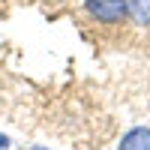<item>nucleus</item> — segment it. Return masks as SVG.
Wrapping results in <instances>:
<instances>
[{"label":"nucleus","mask_w":150,"mask_h":150,"mask_svg":"<svg viewBox=\"0 0 150 150\" xmlns=\"http://www.w3.org/2000/svg\"><path fill=\"white\" fill-rule=\"evenodd\" d=\"M84 12L102 27H120L123 21H129L126 15V0H81Z\"/></svg>","instance_id":"obj_1"},{"label":"nucleus","mask_w":150,"mask_h":150,"mask_svg":"<svg viewBox=\"0 0 150 150\" xmlns=\"http://www.w3.org/2000/svg\"><path fill=\"white\" fill-rule=\"evenodd\" d=\"M117 150H150V126H129L120 135Z\"/></svg>","instance_id":"obj_2"},{"label":"nucleus","mask_w":150,"mask_h":150,"mask_svg":"<svg viewBox=\"0 0 150 150\" xmlns=\"http://www.w3.org/2000/svg\"><path fill=\"white\" fill-rule=\"evenodd\" d=\"M126 15L138 27H150V0H126Z\"/></svg>","instance_id":"obj_3"},{"label":"nucleus","mask_w":150,"mask_h":150,"mask_svg":"<svg viewBox=\"0 0 150 150\" xmlns=\"http://www.w3.org/2000/svg\"><path fill=\"white\" fill-rule=\"evenodd\" d=\"M9 147H12V138L6 132H0V150H9Z\"/></svg>","instance_id":"obj_4"},{"label":"nucleus","mask_w":150,"mask_h":150,"mask_svg":"<svg viewBox=\"0 0 150 150\" xmlns=\"http://www.w3.org/2000/svg\"><path fill=\"white\" fill-rule=\"evenodd\" d=\"M30 150H51V147H30Z\"/></svg>","instance_id":"obj_5"}]
</instances>
